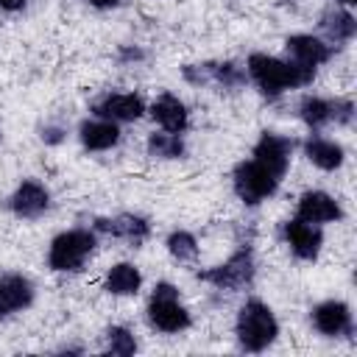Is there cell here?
<instances>
[{
	"instance_id": "obj_12",
	"label": "cell",
	"mask_w": 357,
	"mask_h": 357,
	"mask_svg": "<svg viewBox=\"0 0 357 357\" xmlns=\"http://www.w3.org/2000/svg\"><path fill=\"white\" fill-rule=\"evenodd\" d=\"M290 156H293V139L284 134H276V131H262L251 148V159L259 162L262 167H268L276 178H284V173L290 167Z\"/></svg>"
},
{
	"instance_id": "obj_3",
	"label": "cell",
	"mask_w": 357,
	"mask_h": 357,
	"mask_svg": "<svg viewBox=\"0 0 357 357\" xmlns=\"http://www.w3.org/2000/svg\"><path fill=\"white\" fill-rule=\"evenodd\" d=\"M95 248H98L95 229H84V226L64 229L47 245V268L53 273H78V271H84V265L95 254Z\"/></svg>"
},
{
	"instance_id": "obj_2",
	"label": "cell",
	"mask_w": 357,
	"mask_h": 357,
	"mask_svg": "<svg viewBox=\"0 0 357 357\" xmlns=\"http://www.w3.org/2000/svg\"><path fill=\"white\" fill-rule=\"evenodd\" d=\"M234 337H237V346L243 351H251V354L265 351L279 337L276 312L262 298H254V296L245 298L237 310V318H234Z\"/></svg>"
},
{
	"instance_id": "obj_26",
	"label": "cell",
	"mask_w": 357,
	"mask_h": 357,
	"mask_svg": "<svg viewBox=\"0 0 357 357\" xmlns=\"http://www.w3.org/2000/svg\"><path fill=\"white\" fill-rule=\"evenodd\" d=\"M351 120H354L351 98H332V123L335 126H351Z\"/></svg>"
},
{
	"instance_id": "obj_29",
	"label": "cell",
	"mask_w": 357,
	"mask_h": 357,
	"mask_svg": "<svg viewBox=\"0 0 357 357\" xmlns=\"http://www.w3.org/2000/svg\"><path fill=\"white\" fill-rule=\"evenodd\" d=\"M25 6H28V0H0V11H6V14H17Z\"/></svg>"
},
{
	"instance_id": "obj_22",
	"label": "cell",
	"mask_w": 357,
	"mask_h": 357,
	"mask_svg": "<svg viewBox=\"0 0 357 357\" xmlns=\"http://www.w3.org/2000/svg\"><path fill=\"white\" fill-rule=\"evenodd\" d=\"M145 151L151 159H159V162H176V159H184L187 153V145H184V137L181 134H173V131H153L148 134L145 139Z\"/></svg>"
},
{
	"instance_id": "obj_30",
	"label": "cell",
	"mask_w": 357,
	"mask_h": 357,
	"mask_svg": "<svg viewBox=\"0 0 357 357\" xmlns=\"http://www.w3.org/2000/svg\"><path fill=\"white\" fill-rule=\"evenodd\" d=\"M84 3H89L92 8H114V6H120V0H84Z\"/></svg>"
},
{
	"instance_id": "obj_28",
	"label": "cell",
	"mask_w": 357,
	"mask_h": 357,
	"mask_svg": "<svg viewBox=\"0 0 357 357\" xmlns=\"http://www.w3.org/2000/svg\"><path fill=\"white\" fill-rule=\"evenodd\" d=\"M64 137H67V128L61 123H45L39 128V139L45 145H59V142H64Z\"/></svg>"
},
{
	"instance_id": "obj_31",
	"label": "cell",
	"mask_w": 357,
	"mask_h": 357,
	"mask_svg": "<svg viewBox=\"0 0 357 357\" xmlns=\"http://www.w3.org/2000/svg\"><path fill=\"white\" fill-rule=\"evenodd\" d=\"M335 3H337V6H343V8H351L357 0H335Z\"/></svg>"
},
{
	"instance_id": "obj_15",
	"label": "cell",
	"mask_w": 357,
	"mask_h": 357,
	"mask_svg": "<svg viewBox=\"0 0 357 357\" xmlns=\"http://www.w3.org/2000/svg\"><path fill=\"white\" fill-rule=\"evenodd\" d=\"M296 218L315 223V226H326V223H337L343 218V206L326 190H307L296 201Z\"/></svg>"
},
{
	"instance_id": "obj_23",
	"label": "cell",
	"mask_w": 357,
	"mask_h": 357,
	"mask_svg": "<svg viewBox=\"0 0 357 357\" xmlns=\"http://www.w3.org/2000/svg\"><path fill=\"white\" fill-rule=\"evenodd\" d=\"M298 120L310 128V131H321L326 126H332V98H321V95H304L296 106Z\"/></svg>"
},
{
	"instance_id": "obj_1",
	"label": "cell",
	"mask_w": 357,
	"mask_h": 357,
	"mask_svg": "<svg viewBox=\"0 0 357 357\" xmlns=\"http://www.w3.org/2000/svg\"><path fill=\"white\" fill-rule=\"evenodd\" d=\"M245 75L268 100H276L290 89L310 86L315 78V67H304L271 53H251L245 59Z\"/></svg>"
},
{
	"instance_id": "obj_19",
	"label": "cell",
	"mask_w": 357,
	"mask_h": 357,
	"mask_svg": "<svg viewBox=\"0 0 357 357\" xmlns=\"http://www.w3.org/2000/svg\"><path fill=\"white\" fill-rule=\"evenodd\" d=\"M78 142L95 153L112 151L120 142V126L112 120H103V117H86L78 126Z\"/></svg>"
},
{
	"instance_id": "obj_21",
	"label": "cell",
	"mask_w": 357,
	"mask_h": 357,
	"mask_svg": "<svg viewBox=\"0 0 357 357\" xmlns=\"http://www.w3.org/2000/svg\"><path fill=\"white\" fill-rule=\"evenodd\" d=\"M103 290L109 296H137L142 290V271L134 262H114L103 273Z\"/></svg>"
},
{
	"instance_id": "obj_25",
	"label": "cell",
	"mask_w": 357,
	"mask_h": 357,
	"mask_svg": "<svg viewBox=\"0 0 357 357\" xmlns=\"http://www.w3.org/2000/svg\"><path fill=\"white\" fill-rule=\"evenodd\" d=\"M103 351L114 354V357H131L137 351V337L128 326L123 324H112L103 332Z\"/></svg>"
},
{
	"instance_id": "obj_7",
	"label": "cell",
	"mask_w": 357,
	"mask_h": 357,
	"mask_svg": "<svg viewBox=\"0 0 357 357\" xmlns=\"http://www.w3.org/2000/svg\"><path fill=\"white\" fill-rule=\"evenodd\" d=\"M279 181L282 178H276L268 167L254 159H243L231 170V190L245 206H259L262 201H268L279 190Z\"/></svg>"
},
{
	"instance_id": "obj_5",
	"label": "cell",
	"mask_w": 357,
	"mask_h": 357,
	"mask_svg": "<svg viewBox=\"0 0 357 357\" xmlns=\"http://www.w3.org/2000/svg\"><path fill=\"white\" fill-rule=\"evenodd\" d=\"M195 276H198V282H204L215 290H226V293H240V290L251 287V282L257 276V259H254L251 243H243L226 262L204 268Z\"/></svg>"
},
{
	"instance_id": "obj_9",
	"label": "cell",
	"mask_w": 357,
	"mask_h": 357,
	"mask_svg": "<svg viewBox=\"0 0 357 357\" xmlns=\"http://www.w3.org/2000/svg\"><path fill=\"white\" fill-rule=\"evenodd\" d=\"M95 234H106L114 240H123L131 248H139L151 237V220L137 212H120L112 218H95L92 220Z\"/></svg>"
},
{
	"instance_id": "obj_17",
	"label": "cell",
	"mask_w": 357,
	"mask_h": 357,
	"mask_svg": "<svg viewBox=\"0 0 357 357\" xmlns=\"http://www.w3.org/2000/svg\"><path fill=\"white\" fill-rule=\"evenodd\" d=\"M148 114L153 117V123L162 131H173V134H184L190 128V112L187 103L173 95V92H162L159 98H153V103L148 106Z\"/></svg>"
},
{
	"instance_id": "obj_6",
	"label": "cell",
	"mask_w": 357,
	"mask_h": 357,
	"mask_svg": "<svg viewBox=\"0 0 357 357\" xmlns=\"http://www.w3.org/2000/svg\"><path fill=\"white\" fill-rule=\"evenodd\" d=\"M181 78L190 86H215L218 92H240L248 84L245 67L237 61H195L181 67Z\"/></svg>"
},
{
	"instance_id": "obj_10",
	"label": "cell",
	"mask_w": 357,
	"mask_h": 357,
	"mask_svg": "<svg viewBox=\"0 0 357 357\" xmlns=\"http://www.w3.org/2000/svg\"><path fill=\"white\" fill-rule=\"evenodd\" d=\"M310 321L324 337H349L354 332L351 307L343 298H324L310 310Z\"/></svg>"
},
{
	"instance_id": "obj_13",
	"label": "cell",
	"mask_w": 357,
	"mask_h": 357,
	"mask_svg": "<svg viewBox=\"0 0 357 357\" xmlns=\"http://www.w3.org/2000/svg\"><path fill=\"white\" fill-rule=\"evenodd\" d=\"M8 209L20 220H36L50 209V190L39 178H22L8 195Z\"/></svg>"
},
{
	"instance_id": "obj_11",
	"label": "cell",
	"mask_w": 357,
	"mask_h": 357,
	"mask_svg": "<svg viewBox=\"0 0 357 357\" xmlns=\"http://www.w3.org/2000/svg\"><path fill=\"white\" fill-rule=\"evenodd\" d=\"M148 112L142 95L137 92H106L92 103V117H103L112 123H137Z\"/></svg>"
},
{
	"instance_id": "obj_8",
	"label": "cell",
	"mask_w": 357,
	"mask_h": 357,
	"mask_svg": "<svg viewBox=\"0 0 357 357\" xmlns=\"http://www.w3.org/2000/svg\"><path fill=\"white\" fill-rule=\"evenodd\" d=\"M282 240L296 259L315 262L324 248V229L315 223H307L301 218H290L282 223Z\"/></svg>"
},
{
	"instance_id": "obj_24",
	"label": "cell",
	"mask_w": 357,
	"mask_h": 357,
	"mask_svg": "<svg viewBox=\"0 0 357 357\" xmlns=\"http://www.w3.org/2000/svg\"><path fill=\"white\" fill-rule=\"evenodd\" d=\"M165 248H167V254L176 262H195L198 259V251H201L198 237L192 231H187V229H173L165 237Z\"/></svg>"
},
{
	"instance_id": "obj_16",
	"label": "cell",
	"mask_w": 357,
	"mask_h": 357,
	"mask_svg": "<svg viewBox=\"0 0 357 357\" xmlns=\"http://www.w3.org/2000/svg\"><path fill=\"white\" fill-rule=\"evenodd\" d=\"M33 298H36V287L25 273L0 276V318L28 310L33 304Z\"/></svg>"
},
{
	"instance_id": "obj_20",
	"label": "cell",
	"mask_w": 357,
	"mask_h": 357,
	"mask_svg": "<svg viewBox=\"0 0 357 357\" xmlns=\"http://www.w3.org/2000/svg\"><path fill=\"white\" fill-rule=\"evenodd\" d=\"M318 28H321L324 39L337 47V45H346V42L354 39V33H357V20H354L351 8L332 6V8H326V11L318 17Z\"/></svg>"
},
{
	"instance_id": "obj_18",
	"label": "cell",
	"mask_w": 357,
	"mask_h": 357,
	"mask_svg": "<svg viewBox=\"0 0 357 357\" xmlns=\"http://www.w3.org/2000/svg\"><path fill=\"white\" fill-rule=\"evenodd\" d=\"M301 153L307 156L310 165H315L318 170L324 173H335L343 167L346 162V151L337 139H329V137H321L318 131H312L304 142H301Z\"/></svg>"
},
{
	"instance_id": "obj_27",
	"label": "cell",
	"mask_w": 357,
	"mask_h": 357,
	"mask_svg": "<svg viewBox=\"0 0 357 357\" xmlns=\"http://www.w3.org/2000/svg\"><path fill=\"white\" fill-rule=\"evenodd\" d=\"M148 59V53L139 47V45H120L117 47V61L120 64H139V61H145Z\"/></svg>"
},
{
	"instance_id": "obj_4",
	"label": "cell",
	"mask_w": 357,
	"mask_h": 357,
	"mask_svg": "<svg viewBox=\"0 0 357 357\" xmlns=\"http://www.w3.org/2000/svg\"><path fill=\"white\" fill-rule=\"evenodd\" d=\"M145 318L162 335H181L192 326V315L181 304L178 287L173 282H165V279L153 284L148 304H145Z\"/></svg>"
},
{
	"instance_id": "obj_14",
	"label": "cell",
	"mask_w": 357,
	"mask_h": 357,
	"mask_svg": "<svg viewBox=\"0 0 357 357\" xmlns=\"http://www.w3.org/2000/svg\"><path fill=\"white\" fill-rule=\"evenodd\" d=\"M284 53H287L284 59L318 70L335 56V45H329L324 36H315V33H290L284 39Z\"/></svg>"
}]
</instances>
